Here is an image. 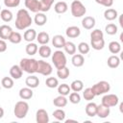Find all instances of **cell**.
I'll list each match as a JSON object with an SVG mask.
<instances>
[{"mask_svg":"<svg viewBox=\"0 0 123 123\" xmlns=\"http://www.w3.org/2000/svg\"><path fill=\"white\" fill-rule=\"evenodd\" d=\"M54 1L55 0H40V7H41L40 12H48L51 9Z\"/></svg>","mask_w":123,"mask_h":123,"instance_id":"35","label":"cell"},{"mask_svg":"<svg viewBox=\"0 0 123 123\" xmlns=\"http://www.w3.org/2000/svg\"><path fill=\"white\" fill-rule=\"evenodd\" d=\"M25 85H26L28 87H30V88H36V87H37L38 85H39V80H38V78H37V76H35V75H30L29 77L26 78V80H25Z\"/></svg>","mask_w":123,"mask_h":123,"instance_id":"17","label":"cell"},{"mask_svg":"<svg viewBox=\"0 0 123 123\" xmlns=\"http://www.w3.org/2000/svg\"><path fill=\"white\" fill-rule=\"evenodd\" d=\"M65 42H66V40H65V38L62 35H56L52 38V44H53V46L56 47V48H58V49L63 48Z\"/></svg>","mask_w":123,"mask_h":123,"instance_id":"13","label":"cell"},{"mask_svg":"<svg viewBox=\"0 0 123 123\" xmlns=\"http://www.w3.org/2000/svg\"><path fill=\"white\" fill-rule=\"evenodd\" d=\"M37 32L35 29H32V28H28L25 32H24V35H23V38L24 40L28 41V42H32L34 39H36L37 37Z\"/></svg>","mask_w":123,"mask_h":123,"instance_id":"21","label":"cell"},{"mask_svg":"<svg viewBox=\"0 0 123 123\" xmlns=\"http://www.w3.org/2000/svg\"><path fill=\"white\" fill-rule=\"evenodd\" d=\"M65 35L69 38H76L81 35V30L77 26H69L65 31Z\"/></svg>","mask_w":123,"mask_h":123,"instance_id":"11","label":"cell"},{"mask_svg":"<svg viewBox=\"0 0 123 123\" xmlns=\"http://www.w3.org/2000/svg\"><path fill=\"white\" fill-rule=\"evenodd\" d=\"M25 7L27 8V10L33 12H40V1L38 0H25L24 2Z\"/></svg>","mask_w":123,"mask_h":123,"instance_id":"9","label":"cell"},{"mask_svg":"<svg viewBox=\"0 0 123 123\" xmlns=\"http://www.w3.org/2000/svg\"><path fill=\"white\" fill-rule=\"evenodd\" d=\"M53 104H54V106H56L58 108H63L67 105V99L63 95H59L56 98H54Z\"/></svg>","mask_w":123,"mask_h":123,"instance_id":"26","label":"cell"},{"mask_svg":"<svg viewBox=\"0 0 123 123\" xmlns=\"http://www.w3.org/2000/svg\"><path fill=\"white\" fill-rule=\"evenodd\" d=\"M83 97H84L85 100H86V101H91V100H93V98L95 97V95H94V93H93L91 87H87V88H86V89L83 91Z\"/></svg>","mask_w":123,"mask_h":123,"instance_id":"44","label":"cell"},{"mask_svg":"<svg viewBox=\"0 0 123 123\" xmlns=\"http://www.w3.org/2000/svg\"><path fill=\"white\" fill-rule=\"evenodd\" d=\"M105 31H106V33H107L108 35L113 36V35H115V34L117 33L118 28H117V26H116L115 24H113V23H109L108 25H106Z\"/></svg>","mask_w":123,"mask_h":123,"instance_id":"41","label":"cell"},{"mask_svg":"<svg viewBox=\"0 0 123 123\" xmlns=\"http://www.w3.org/2000/svg\"><path fill=\"white\" fill-rule=\"evenodd\" d=\"M122 15H123V14H121L120 17H119V24H120L121 27H123V23H122Z\"/></svg>","mask_w":123,"mask_h":123,"instance_id":"51","label":"cell"},{"mask_svg":"<svg viewBox=\"0 0 123 123\" xmlns=\"http://www.w3.org/2000/svg\"><path fill=\"white\" fill-rule=\"evenodd\" d=\"M120 40H121V41H123V34H121V35H120Z\"/></svg>","mask_w":123,"mask_h":123,"instance_id":"53","label":"cell"},{"mask_svg":"<svg viewBox=\"0 0 123 123\" xmlns=\"http://www.w3.org/2000/svg\"><path fill=\"white\" fill-rule=\"evenodd\" d=\"M22 74H23V70L20 68L19 65L17 64H14L12 65L11 68H10V75L12 79L14 80H18L22 77Z\"/></svg>","mask_w":123,"mask_h":123,"instance_id":"12","label":"cell"},{"mask_svg":"<svg viewBox=\"0 0 123 123\" xmlns=\"http://www.w3.org/2000/svg\"><path fill=\"white\" fill-rule=\"evenodd\" d=\"M53 116L58 121H63L65 119V111L62 109H57L53 111Z\"/></svg>","mask_w":123,"mask_h":123,"instance_id":"40","label":"cell"},{"mask_svg":"<svg viewBox=\"0 0 123 123\" xmlns=\"http://www.w3.org/2000/svg\"><path fill=\"white\" fill-rule=\"evenodd\" d=\"M20 68L29 73V74H34L37 73V61L36 59H29V58H24L20 61L19 63Z\"/></svg>","mask_w":123,"mask_h":123,"instance_id":"2","label":"cell"},{"mask_svg":"<svg viewBox=\"0 0 123 123\" xmlns=\"http://www.w3.org/2000/svg\"><path fill=\"white\" fill-rule=\"evenodd\" d=\"M19 97L22 99V100H29L33 97L34 95V92L32 90V88L30 87H22L20 90H19Z\"/></svg>","mask_w":123,"mask_h":123,"instance_id":"19","label":"cell"},{"mask_svg":"<svg viewBox=\"0 0 123 123\" xmlns=\"http://www.w3.org/2000/svg\"><path fill=\"white\" fill-rule=\"evenodd\" d=\"M1 86L7 89H10L13 86V79L12 77H4L1 81Z\"/></svg>","mask_w":123,"mask_h":123,"instance_id":"39","label":"cell"},{"mask_svg":"<svg viewBox=\"0 0 123 123\" xmlns=\"http://www.w3.org/2000/svg\"><path fill=\"white\" fill-rule=\"evenodd\" d=\"M0 89H1V85H0Z\"/></svg>","mask_w":123,"mask_h":123,"instance_id":"55","label":"cell"},{"mask_svg":"<svg viewBox=\"0 0 123 123\" xmlns=\"http://www.w3.org/2000/svg\"><path fill=\"white\" fill-rule=\"evenodd\" d=\"M95 2L97 4H100L104 7H107V8H110L112 6L113 4V0H95Z\"/></svg>","mask_w":123,"mask_h":123,"instance_id":"48","label":"cell"},{"mask_svg":"<svg viewBox=\"0 0 123 123\" xmlns=\"http://www.w3.org/2000/svg\"><path fill=\"white\" fill-rule=\"evenodd\" d=\"M45 85L49 88H55V87H57L59 86V81L55 77H48L46 79V81H45Z\"/></svg>","mask_w":123,"mask_h":123,"instance_id":"42","label":"cell"},{"mask_svg":"<svg viewBox=\"0 0 123 123\" xmlns=\"http://www.w3.org/2000/svg\"><path fill=\"white\" fill-rule=\"evenodd\" d=\"M63 49L69 55H74L76 53V50H77L76 45L72 41H66L65 44H64V46H63Z\"/></svg>","mask_w":123,"mask_h":123,"instance_id":"32","label":"cell"},{"mask_svg":"<svg viewBox=\"0 0 123 123\" xmlns=\"http://www.w3.org/2000/svg\"><path fill=\"white\" fill-rule=\"evenodd\" d=\"M52 62H53V63H54V65L57 69H60L62 67L66 66L67 61H66L65 54L61 50L55 51L52 54Z\"/></svg>","mask_w":123,"mask_h":123,"instance_id":"4","label":"cell"},{"mask_svg":"<svg viewBox=\"0 0 123 123\" xmlns=\"http://www.w3.org/2000/svg\"><path fill=\"white\" fill-rule=\"evenodd\" d=\"M58 92L60 95H63V96H66L70 93V86L67 85V84H62V85H59L58 86Z\"/></svg>","mask_w":123,"mask_h":123,"instance_id":"34","label":"cell"},{"mask_svg":"<svg viewBox=\"0 0 123 123\" xmlns=\"http://www.w3.org/2000/svg\"><path fill=\"white\" fill-rule=\"evenodd\" d=\"M3 115H4V110H3V108L0 107V118H2Z\"/></svg>","mask_w":123,"mask_h":123,"instance_id":"50","label":"cell"},{"mask_svg":"<svg viewBox=\"0 0 123 123\" xmlns=\"http://www.w3.org/2000/svg\"><path fill=\"white\" fill-rule=\"evenodd\" d=\"M9 40H10V42H12L13 44H18L22 40V36L20 35V33L12 31V33L11 34V36L9 37Z\"/></svg>","mask_w":123,"mask_h":123,"instance_id":"36","label":"cell"},{"mask_svg":"<svg viewBox=\"0 0 123 123\" xmlns=\"http://www.w3.org/2000/svg\"><path fill=\"white\" fill-rule=\"evenodd\" d=\"M12 33V27H10L9 25H1L0 26V38L1 39H9L11 34Z\"/></svg>","mask_w":123,"mask_h":123,"instance_id":"14","label":"cell"},{"mask_svg":"<svg viewBox=\"0 0 123 123\" xmlns=\"http://www.w3.org/2000/svg\"><path fill=\"white\" fill-rule=\"evenodd\" d=\"M71 62L74 66L76 67H81L84 65L85 63V58L82 54H74L72 55V59H71Z\"/></svg>","mask_w":123,"mask_h":123,"instance_id":"18","label":"cell"},{"mask_svg":"<svg viewBox=\"0 0 123 123\" xmlns=\"http://www.w3.org/2000/svg\"><path fill=\"white\" fill-rule=\"evenodd\" d=\"M54 10H55V12H56L57 13L62 14V13H64V12H67V10H68V5H67L66 2H64V1H59V2H57V3L55 4Z\"/></svg>","mask_w":123,"mask_h":123,"instance_id":"20","label":"cell"},{"mask_svg":"<svg viewBox=\"0 0 123 123\" xmlns=\"http://www.w3.org/2000/svg\"><path fill=\"white\" fill-rule=\"evenodd\" d=\"M33 23V19L26 9H20L16 13L15 18V27L18 30H25L28 29L31 24Z\"/></svg>","mask_w":123,"mask_h":123,"instance_id":"1","label":"cell"},{"mask_svg":"<svg viewBox=\"0 0 123 123\" xmlns=\"http://www.w3.org/2000/svg\"><path fill=\"white\" fill-rule=\"evenodd\" d=\"M95 18L93 16H85L82 20V26L86 30H91L95 26Z\"/></svg>","mask_w":123,"mask_h":123,"instance_id":"16","label":"cell"},{"mask_svg":"<svg viewBox=\"0 0 123 123\" xmlns=\"http://www.w3.org/2000/svg\"><path fill=\"white\" fill-rule=\"evenodd\" d=\"M8 46H7V43L4 39H0V53H3L7 50Z\"/></svg>","mask_w":123,"mask_h":123,"instance_id":"49","label":"cell"},{"mask_svg":"<svg viewBox=\"0 0 123 123\" xmlns=\"http://www.w3.org/2000/svg\"><path fill=\"white\" fill-rule=\"evenodd\" d=\"M37 72L43 75V76H49L53 72V67L49 62L42 61V60H39V61H37Z\"/></svg>","mask_w":123,"mask_h":123,"instance_id":"7","label":"cell"},{"mask_svg":"<svg viewBox=\"0 0 123 123\" xmlns=\"http://www.w3.org/2000/svg\"><path fill=\"white\" fill-rule=\"evenodd\" d=\"M69 122H76L77 123V120H74V119H67V120H65V123H69Z\"/></svg>","mask_w":123,"mask_h":123,"instance_id":"52","label":"cell"},{"mask_svg":"<svg viewBox=\"0 0 123 123\" xmlns=\"http://www.w3.org/2000/svg\"><path fill=\"white\" fill-rule=\"evenodd\" d=\"M117 16H118V12H117V11L114 10V9L110 8V9H107V10L104 12V17H105L107 20H109V21H112V20L116 19Z\"/></svg>","mask_w":123,"mask_h":123,"instance_id":"23","label":"cell"},{"mask_svg":"<svg viewBox=\"0 0 123 123\" xmlns=\"http://www.w3.org/2000/svg\"><path fill=\"white\" fill-rule=\"evenodd\" d=\"M86 113L87 116L93 117L96 115V111H97V105L93 102H89L86 106Z\"/></svg>","mask_w":123,"mask_h":123,"instance_id":"25","label":"cell"},{"mask_svg":"<svg viewBox=\"0 0 123 123\" xmlns=\"http://www.w3.org/2000/svg\"><path fill=\"white\" fill-rule=\"evenodd\" d=\"M36 39L37 40V42H38L39 44L44 45V44H47V43L49 42L50 37H49L48 33H46V32H40V33H38V34L37 35Z\"/></svg>","mask_w":123,"mask_h":123,"instance_id":"27","label":"cell"},{"mask_svg":"<svg viewBox=\"0 0 123 123\" xmlns=\"http://www.w3.org/2000/svg\"><path fill=\"white\" fill-rule=\"evenodd\" d=\"M70 11H71V14L74 17H82L86 12V9L85 5L79 0H74L71 3Z\"/></svg>","mask_w":123,"mask_h":123,"instance_id":"5","label":"cell"},{"mask_svg":"<svg viewBox=\"0 0 123 123\" xmlns=\"http://www.w3.org/2000/svg\"><path fill=\"white\" fill-rule=\"evenodd\" d=\"M69 74H70V71H69V69L66 66L62 67V68H60V69L57 70V76L60 79H62V80L67 79V77L69 76Z\"/></svg>","mask_w":123,"mask_h":123,"instance_id":"37","label":"cell"},{"mask_svg":"<svg viewBox=\"0 0 123 123\" xmlns=\"http://www.w3.org/2000/svg\"><path fill=\"white\" fill-rule=\"evenodd\" d=\"M0 12H1V6H0Z\"/></svg>","mask_w":123,"mask_h":123,"instance_id":"54","label":"cell"},{"mask_svg":"<svg viewBox=\"0 0 123 123\" xmlns=\"http://www.w3.org/2000/svg\"><path fill=\"white\" fill-rule=\"evenodd\" d=\"M38 54L41 58H49L52 54V50L49 46H47L46 44L44 45H41L39 48H38Z\"/></svg>","mask_w":123,"mask_h":123,"instance_id":"28","label":"cell"},{"mask_svg":"<svg viewBox=\"0 0 123 123\" xmlns=\"http://www.w3.org/2000/svg\"><path fill=\"white\" fill-rule=\"evenodd\" d=\"M29 111V104L26 101H18L13 109V113L18 119L24 118Z\"/></svg>","mask_w":123,"mask_h":123,"instance_id":"3","label":"cell"},{"mask_svg":"<svg viewBox=\"0 0 123 123\" xmlns=\"http://www.w3.org/2000/svg\"><path fill=\"white\" fill-rule=\"evenodd\" d=\"M109 50L111 54H118L121 51V45L118 41H111L109 43Z\"/></svg>","mask_w":123,"mask_h":123,"instance_id":"30","label":"cell"},{"mask_svg":"<svg viewBox=\"0 0 123 123\" xmlns=\"http://www.w3.org/2000/svg\"><path fill=\"white\" fill-rule=\"evenodd\" d=\"M89 49H90V47L86 42H80L78 45V50H79L80 54H82V55L87 54L89 52Z\"/></svg>","mask_w":123,"mask_h":123,"instance_id":"45","label":"cell"},{"mask_svg":"<svg viewBox=\"0 0 123 123\" xmlns=\"http://www.w3.org/2000/svg\"><path fill=\"white\" fill-rule=\"evenodd\" d=\"M36 121L37 123H48L49 122L48 112L43 109L37 110L36 113Z\"/></svg>","mask_w":123,"mask_h":123,"instance_id":"10","label":"cell"},{"mask_svg":"<svg viewBox=\"0 0 123 123\" xmlns=\"http://www.w3.org/2000/svg\"><path fill=\"white\" fill-rule=\"evenodd\" d=\"M0 17L4 22H10L12 20L13 15L10 10L4 9V10H1V12H0Z\"/></svg>","mask_w":123,"mask_h":123,"instance_id":"29","label":"cell"},{"mask_svg":"<svg viewBox=\"0 0 123 123\" xmlns=\"http://www.w3.org/2000/svg\"><path fill=\"white\" fill-rule=\"evenodd\" d=\"M37 50H38L37 45L36 43H34L33 41H32V42H29V43L26 45V48H25L26 53H27L28 55H30V56H34L35 54H37Z\"/></svg>","mask_w":123,"mask_h":123,"instance_id":"31","label":"cell"},{"mask_svg":"<svg viewBox=\"0 0 123 123\" xmlns=\"http://www.w3.org/2000/svg\"><path fill=\"white\" fill-rule=\"evenodd\" d=\"M101 38H104V34L100 29H94L90 33V40H96Z\"/></svg>","mask_w":123,"mask_h":123,"instance_id":"43","label":"cell"},{"mask_svg":"<svg viewBox=\"0 0 123 123\" xmlns=\"http://www.w3.org/2000/svg\"><path fill=\"white\" fill-rule=\"evenodd\" d=\"M91 89L95 96H99V95L108 93L111 89V85L107 81H100V82L94 84L91 86Z\"/></svg>","mask_w":123,"mask_h":123,"instance_id":"6","label":"cell"},{"mask_svg":"<svg viewBox=\"0 0 123 123\" xmlns=\"http://www.w3.org/2000/svg\"><path fill=\"white\" fill-rule=\"evenodd\" d=\"M70 88L73 90V91H76V92H80L83 90L84 88V83L83 81L81 80H75L71 83L70 85Z\"/></svg>","mask_w":123,"mask_h":123,"instance_id":"33","label":"cell"},{"mask_svg":"<svg viewBox=\"0 0 123 123\" xmlns=\"http://www.w3.org/2000/svg\"><path fill=\"white\" fill-rule=\"evenodd\" d=\"M90 44L94 50H102L105 46V40H104V38L96 39V40H90Z\"/></svg>","mask_w":123,"mask_h":123,"instance_id":"38","label":"cell"},{"mask_svg":"<svg viewBox=\"0 0 123 123\" xmlns=\"http://www.w3.org/2000/svg\"><path fill=\"white\" fill-rule=\"evenodd\" d=\"M119 103V98L115 94H105L102 98V105L106 107H115Z\"/></svg>","mask_w":123,"mask_h":123,"instance_id":"8","label":"cell"},{"mask_svg":"<svg viewBox=\"0 0 123 123\" xmlns=\"http://www.w3.org/2000/svg\"><path fill=\"white\" fill-rule=\"evenodd\" d=\"M107 64L109 67L111 68H117L120 64V59L116 56V55H112V56H110L108 58V61H107Z\"/></svg>","mask_w":123,"mask_h":123,"instance_id":"24","label":"cell"},{"mask_svg":"<svg viewBox=\"0 0 123 123\" xmlns=\"http://www.w3.org/2000/svg\"><path fill=\"white\" fill-rule=\"evenodd\" d=\"M20 4V0H4V5L7 8H16Z\"/></svg>","mask_w":123,"mask_h":123,"instance_id":"47","label":"cell"},{"mask_svg":"<svg viewBox=\"0 0 123 123\" xmlns=\"http://www.w3.org/2000/svg\"><path fill=\"white\" fill-rule=\"evenodd\" d=\"M34 21H35V23L37 26H43L47 22V16L44 14V12H38L36 13L35 18H34Z\"/></svg>","mask_w":123,"mask_h":123,"instance_id":"22","label":"cell"},{"mask_svg":"<svg viewBox=\"0 0 123 123\" xmlns=\"http://www.w3.org/2000/svg\"><path fill=\"white\" fill-rule=\"evenodd\" d=\"M111 110L109 107H106L104 105H99L97 106V111H96V115L99 116L100 118H106L110 115Z\"/></svg>","mask_w":123,"mask_h":123,"instance_id":"15","label":"cell"},{"mask_svg":"<svg viewBox=\"0 0 123 123\" xmlns=\"http://www.w3.org/2000/svg\"><path fill=\"white\" fill-rule=\"evenodd\" d=\"M81 101V96L79 94V92H71L69 93V102L72 104H79Z\"/></svg>","mask_w":123,"mask_h":123,"instance_id":"46","label":"cell"}]
</instances>
